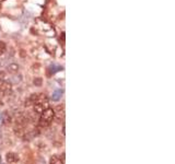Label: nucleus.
I'll use <instances>...</instances> for the list:
<instances>
[{
  "mask_svg": "<svg viewBox=\"0 0 175 164\" xmlns=\"http://www.w3.org/2000/svg\"><path fill=\"white\" fill-rule=\"evenodd\" d=\"M55 117V111L51 108H46L44 112L41 114V118H39V126L41 127H47L53 122Z\"/></svg>",
  "mask_w": 175,
  "mask_h": 164,
  "instance_id": "1",
  "label": "nucleus"
},
{
  "mask_svg": "<svg viewBox=\"0 0 175 164\" xmlns=\"http://www.w3.org/2000/svg\"><path fill=\"white\" fill-rule=\"evenodd\" d=\"M7 161L9 162V163H14V162L18 161V155L13 153V152L7 153Z\"/></svg>",
  "mask_w": 175,
  "mask_h": 164,
  "instance_id": "2",
  "label": "nucleus"
},
{
  "mask_svg": "<svg viewBox=\"0 0 175 164\" xmlns=\"http://www.w3.org/2000/svg\"><path fill=\"white\" fill-rule=\"evenodd\" d=\"M61 94H63V91L60 90H57V91H55L51 95V100L53 101H59L61 97Z\"/></svg>",
  "mask_w": 175,
  "mask_h": 164,
  "instance_id": "3",
  "label": "nucleus"
},
{
  "mask_svg": "<svg viewBox=\"0 0 175 164\" xmlns=\"http://www.w3.org/2000/svg\"><path fill=\"white\" fill-rule=\"evenodd\" d=\"M49 164H65V162H63V160H60V159L58 158V156L54 155V156H51V158Z\"/></svg>",
  "mask_w": 175,
  "mask_h": 164,
  "instance_id": "4",
  "label": "nucleus"
},
{
  "mask_svg": "<svg viewBox=\"0 0 175 164\" xmlns=\"http://www.w3.org/2000/svg\"><path fill=\"white\" fill-rule=\"evenodd\" d=\"M8 69H9L10 72H17V71H18V69H19V67H18V65L12 64V65H9Z\"/></svg>",
  "mask_w": 175,
  "mask_h": 164,
  "instance_id": "5",
  "label": "nucleus"
},
{
  "mask_svg": "<svg viewBox=\"0 0 175 164\" xmlns=\"http://www.w3.org/2000/svg\"><path fill=\"white\" fill-rule=\"evenodd\" d=\"M6 52V44L3 42H0V55H2Z\"/></svg>",
  "mask_w": 175,
  "mask_h": 164,
  "instance_id": "6",
  "label": "nucleus"
},
{
  "mask_svg": "<svg viewBox=\"0 0 175 164\" xmlns=\"http://www.w3.org/2000/svg\"><path fill=\"white\" fill-rule=\"evenodd\" d=\"M61 68L60 67H57V66H55V65H53L51 67V73H55V72H57L58 70H60Z\"/></svg>",
  "mask_w": 175,
  "mask_h": 164,
  "instance_id": "7",
  "label": "nucleus"
},
{
  "mask_svg": "<svg viewBox=\"0 0 175 164\" xmlns=\"http://www.w3.org/2000/svg\"><path fill=\"white\" fill-rule=\"evenodd\" d=\"M34 84H35V85H41V84H42V79H39V78L35 79V80H34Z\"/></svg>",
  "mask_w": 175,
  "mask_h": 164,
  "instance_id": "8",
  "label": "nucleus"
},
{
  "mask_svg": "<svg viewBox=\"0 0 175 164\" xmlns=\"http://www.w3.org/2000/svg\"><path fill=\"white\" fill-rule=\"evenodd\" d=\"M0 161H1V159H0Z\"/></svg>",
  "mask_w": 175,
  "mask_h": 164,
  "instance_id": "9",
  "label": "nucleus"
}]
</instances>
